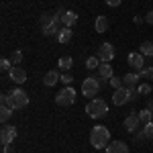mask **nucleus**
I'll list each match as a JSON object with an SVG mask.
<instances>
[{"label":"nucleus","instance_id":"1","mask_svg":"<svg viewBox=\"0 0 153 153\" xmlns=\"http://www.w3.org/2000/svg\"><path fill=\"white\" fill-rule=\"evenodd\" d=\"M2 104L10 106L12 110L25 108V106H29V94L25 92L23 88H16V90L8 92V94H2Z\"/></svg>","mask_w":153,"mask_h":153},{"label":"nucleus","instance_id":"2","mask_svg":"<svg viewBox=\"0 0 153 153\" xmlns=\"http://www.w3.org/2000/svg\"><path fill=\"white\" fill-rule=\"evenodd\" d=\"M41 27H43V35L45 37H57L61 31V23H59L57 12H43L41 14Z\"/></svg>","mask_w":153,"mask_h":153},{"label":"nucleus","instance_id":"3","mask_svg":"<svg viewBox=\"0 0 153 153\" xmlns=\"http://www.w3.org/2000/svg\"><path fill=\"white\" fill-rule=\"evenodd\" d=\"M90 143L94 145L96 149H106L110 143V131L106 129L104 125H98L90 131Z\"/></svg>","mask_w":153,"mask_h":153},{"label":"nucleus","instance_id":"4","mask_svg":"<svg viewBox=\"0 0 153 153\" xmlns=\"http://www.w3.org/2000/svg\"><path fill=\"white\" fill-rule=\"evenodd\" d=\"M106 112H108V104H106L102 98H92L86 104V114L90 118H102Z\"/></svg>","mask_w":153,"mask_h":153},{"label":"nucleus","instance_id":"5","mask_svg":"<svg viewBox=\"0 0 153 153\" xmlns=\"http://www.w3.org/2000/svg\"><path fill=\"white\" fill-rule=\"evenodd\" d=\"M74 100H76V90H74L71 86H65V88L55 96V102H57L59 106H71Z\"/></svg>","mask_w":153,"mask_h":153},{"label":"nucleus","instance_id":"6","mask_svg":"<svg viewBox=\"0 0 153 153\" xmlns=\"http://www.w3.org/2000/svg\"><path fill=\"white\" fill-rule=\"evenodd\" d=\"M98 90H100V82L94 78H86L82 82V94L86 98H94V94H98Z\"/></svg>","mask_w":153,"mask_h":153},{"label":"nucleus","instance_id":"7","mask_svg":"<svg viewBox=\"0 0 153 153\" xmlns=\"http://www.w3.org/2000/svg\"><path fill=\"white\" fill-rule=\"evenodd\" d=\"M57 16H59L61 27H70V29L78 21V12H74V10H57Z\"/></svg>","mask_w":153,"mask_h":153},{"label":"nucleus","instance_id":"8","mask_svg":"<svg viewBox=\"0 0 153 153\" xmlns=\"http://www.w3.org/2000/svg\"><path fill=\"white\" fill-rule=\"evenodd\" d=\"M98 57L102 63H110L112 59H114V45H110V43H102L100 49H98Z\"/></svg>","mask_w":153,"mask_h":153},{"label":"nucleus","instance_id":"9","mask_svg":"<svg viewBox=\"0 0 153 153\" xmlns=\"http://www.w3.org/2000/svg\"><path fill=\"white\" fill-rule=\"evenodd\" d=\"M14 139H16V127L4 125L2 131H0V143H2V145H10Z\"/></svg>","mask_w":153,"mask_h":153},{"label":"nucleus","instance_id":"10","mask_svg":"<svg viewBox=\"0 0 153 153\" xmlns=\"http://www.w3.org/2000/svg\"><path fill=\"white\" fill-rule=\"evenodd\" d=\"M125 129L129 131V133H137L139 129H143L141 118H139V112H133V114H129V117L125 118Z\"/></svg>","mask_w":153,"mask_h":153},{"label":"nucleus","instance_id":"11","mask_svg":"<svg viewBox=\"0 0 153 153\" xmlns=\"http://www.w3.org/2000/svg\"><path fill=\"white\" fill-rule=\"evenodd\" d=\"M98 76H100V82H110V78L114 76L112 65H110V63H100V68H98Z\"/></svg>","mask_w":153,"mask_h":153},{"label":"nucleus","instance_id":"12","mask_svg":"<svg viewBox=\"0 0 153 153\" xmlns=\"http://www.w3.org/2000/svg\"><path fill=\"white\" fill-rule=\"evenodd\" d=\"M8 78H10L14 84H23L25 80H27V71H25L23 68H12V70L8 71Z\"/></svg>","mask_w":153,"mask_h":153},{"label":"nucleus","instance_id":"13","mask_svg":"<svg viewBox=\"0 0 153 153\" xmlns=\"http://www.w3.org/2000/svg\"><path fill=\"white\" fill-rule=\"evenodd\" d=\"M106 153H129V145L123 141H112V143H108Z\"/></svg>","mask_w":153,"mask_h":153},{"label":"nucleus","instance_id":"14","mask_svg":"<svg viewBox=\"0 0 153 153\" xmlns=\"http://www.w3.org/2000/svg\"><path fill=\"white\" fill-rule=\"evenodd\" d=\"M61 80V74H59L57 70H51L45 74V78H43V84L47 86V88H51V86H55V84Z\"/></svg>","mask_w":153,"mask_h":153},{"label":"nucleus","instance_id":"15","mask_svg":"<svg viewBox=\"0 0 153 153\" xmlns=\"http://www.w3.org/2000/svg\"><path fill=\"white\" fill-rule=\"evenodd\" d=\"M143 57H145V55H141V53H131V55H129V65L133 68V70L141 71L143 70V63H145Z\"/></svg>","mask_w":153,"mask_h":153},{"label":"nucleus","instance_id":"16","mask_svg":"<svg viewBox=\"0 0 153 153\" xmlns=\"http://www.w3.org/2000/svg\"><path fill=\"white\" fill-rule=\"evenodd\" d=\"M139 78H141L139 74H133V71H131V74H127V76L123 78V84H125L127 88H135V86L139 84Z\"/></svg>","mask_w":153,"mask_h":153},{"label":"nucleus","instance_id":"17","mask_svg":"<svg viewBox=\"0 0 153 153\" xmlns=\"http://www.w3.org/2000/svg\"><path fill=\"white\" fill-rule=\"evenodd\" d=\"M94 27H96V31H98V33H106V31L110 29V21H108L106 16H98Z\"/></svg>","mask_w":153,"mask_h":153},{"label":"nucleus","instance_id":"18","mask_svg":"<svg viewBox=\"0 0 153 153\" xmlns=\"http://www.w3.org/2000/svg\"><path fill=\"white\" fill-rule=\"evenodd\" d=\"M71 37H74L71 29H70V27H63V29L57 33V41H59V43H68V41H71Z\"/></svg>","mask_w":153,"mask_h":153},{"label":"nucleus","instance_id":"19","mask_svg":"<svg viewBox=\"0 0 153 153\" xmlns=\"http://www.w3.org/2000/svg\"><path fill=\"white\" fill-rule=\"evenodd\" d=\"M139 118H141V125L145 127V125H149V123H153V112L149 110V108H143L141 112H139Z\"/></svg>","mask_w":153,"mask_h":153},{"label":"nucleus","instance_id":"20","mask_svg":"<svg viewBox=\"0 0 153 153\" xmlns=\"http://www.w3.org/2000/svg\"><path fill=\"white\" fill-rule=\"evenodd\" d=\"M139 53L145 55V57H151V55H153V43H151V41H143L141 47H139Z\"/></svg>","mask_w":153,"mask_h":153},{"label":"nucleus","instance_id":"21","mask_svg":"<svg viewBox=\"0 0 153 153\" xmlns=\"http://www.w3.org/2000/svg\"><path fill=\"white\" fill-rule=\"evenodd\" d=\"M57 65H59V70H63V71H68L74 65V59L70 57V55H65V57H59V61H57Z\"/></svg>","mask_w":153,"mask_h":153},{"label":"nucleus","instance_id":"22","mask_svg":"<svg viewBox=\"0 0 153 153\" xmlns=\"http://www.w3.org/2000/svg\"><path fill=\"white\" fill-rule=\"evenodd\" d=\"M10 114H12V108H10V106H6V104H2V108H0V120L6 123V120L10 118Z\"/></svg>","mask_w":153,"mask_h":153},{"label":"nucleus","instance_id":"23","mask_svg":"<svg viewBox=\"0 0 153 153\" xmlns=\"http://www.w3.org/2000/svg\"><path fill=\"white\" fill-rule=\"evenodd\" d=\"M100 63H102L100 57H88V59H86V68H88V70H98Z\"/></svg>","mask_w":153,"mask_h":153},{"label":"nucleus","instance_id":"24","mask_svg":"<svg viewBox=\"0 0 153 153\" xmlns=\"http://www.w3.org/2000/svg\"><path fill=\"white\" fill-rule=\"evenodd\" d=\"M143 135H145L147 141H153V123H149V125L143 127Z\"/></svg>","mask_w":153,"mask_h":153},{"label":"nucleus","instance_id":"25","mask_svg":"<svg viewBox=\"0 0 153 153\" xmlns=\"http://www.w3.org/2000/svg\"><path fill=\"white\" fill-rule=\"evenodd\" d=\"M137 92H139V94H151V86H149V84H139V86H137Z\"/></svg>","mask_w":153,"mask_h":153},{"label":"nucleus","instance_id":"26","mask_svg":"<svg viewBox=\"0 0 153 153\" xmlns=\"http://www.w3.org/2000/svg\"><path fill=\"white\" fill-rule=\"evenodd\" d=\"M110 86H112L114 90L123 88V86H125V84H123V78H114V76H112V78H110Z\"/></svg>","mask_w":153,"mask_h":153},{"label":"nucleus","instance_id":"27","mask_svg":"<svg viewBox=\"0 0 153 153\" xmlns=\"http://www.w3.org/2000/svg\"><path fill=\"white\" fill-rule=\"evenodd\" d=\"M12 63H19V61H23V51L21 49H16V51H12V57H10Z\"/></svg>","mask_w":153,"mask_h":153},{"label":"nucleus","instance_id":"28","mask_svg":"<svg viewBox=\"0 0 153 153\" xmlns=\"http://www.w3.org/2000/svg\"><path fill=\"white\" fill-rule=\"evenodd\" d=\"M0 68H2V71H10V59H6V57H2L0 59Z\"/></svg>","mask_w":153,"mask_h":153},{"label":"nucleus","instance_id":"29","mask_svg":"<svg viewBox=\"0 0 153 153\" xmlns=\"http://www.w3.org/2000/svg\"><path fill=\"white\" fill-rule=\"evenodd\" d=\"M139 76H141V78H149V80H151V78H153V68H143V70L139 71Z\"/></svg>","mask_w":153,"mask_h":153},{"label":"nucleus","instance_id":"30","mask_svg":"<svg viewBox=\"0 0 153 153\" xmlns=\"http://www.w3.org/2000/svg\"><path fill=\"white\" fill-rule=\"evenodd\" d=\"M61 82L65 84V86H70V84L74 82V76H71V74H63V76H61Z\"/></svg>","mask_w":153,"mask_h":153},{"label":"nucleus","instance_id":"31","mask_svg":"<svg viewBox=\"0 0 153 153\" xmlns=\"http://www.w3.org/2000/svg\"><path fill=\"white\" fill-rule=\"evenodd\" d=\"M2 153H14V147H12V143H10V145H2Z\"/></svg>","mask_w":153,"mask_h":153},{"label":"nucleus","instance_id":"32","mask_svg":"<svg viewBox=\"0 0 153 153\" xmlns=\"http://www.w3.org/2000/svg\"><path fill=\"white\" fill-rule=\"evenodd\" d=\"M106 4H108V6H112V8H114V6H120V2H123V0H104Z\"/></svg>","mask_w":153,"mask_h":153},{"label":"nucleus","instance_id":"33","mask_svg":"<svg viewBox=\"0 0 153 153\" xmlns=\"http://www.w3.org/2000/svg\"><path fill=\"white\" fill-rule=\"evenodd\" d=\"M145 21H147L149 25H153V10H149V12H147V16H145Z\"/></svg>","mask_w":153,"mask_h":153},{"label":"nucleus","instance_id":"34","mask_svg":"<svg viewBox=\"0 0 153 153\" xmlns=\"http://www.w3.org/2000/svg\"><path fill=\"white\" fill-rule=\"evenodd\" d=\"M147 108H149V110H151V112H153V100H151V102H149V106H147Z\"/></svg>","mask_w":153,"mask_h":153}]
</instances>
